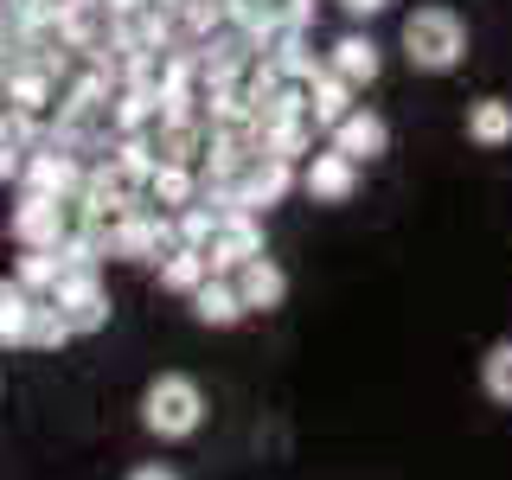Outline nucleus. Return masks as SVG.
I'll list each match as a JSON object with an SVG mask.
<instances>
[{"label":"nucleus","instance_id":"nucleus-7","mask_svg":"<svg viewBox=\"0 0 512 480\" xmlns=\"http://www.w3.org/2000/svg\"><path fill=\"white\" fill-rule=\"evenodd\" d=\"M314 0H231V26L256 32V39H269V32H288V26H308Z\"/></svg>","mask_w":512,"mask_h":480},{"label":"nucleus","instance_id":"nucleus-9","mask_svg":"<svg viewBox=\"0 0 512 480\" xmlns=\"http://www.w3.org/2000/svg\"><path fill=\"white\" fill-rule=\"evenodd\" d=\"M327 135H333V148H340L346 160H359V167L391 148V128H384V116H372V109H352V116L340 128H327Z\"/></svg>","mask_w":512,"mask_h":480},{"label":"nucleus","instance_id":"nucleus-22","mask_svg":"<svg viewBox=\"0 0 512 480\" xmlns=\"http://www.w3.org/2000/svg\"><path fill=\"white\" fill-rule=\"evenodd\" d=\"M128 480H180V474H173V468H135Z\"/></svg>","mask_w":512,"mask_h":480},{"label":"nucleus","instance_id":"nucleus-12","mask_svg":"<svg viewBox=\"0 0 512 480\" xmlns=\"http://www.w3.org/2000/svg\"><path fill=\"white\" fill-rule=\"evenodd\" d=\"M160 288H173V295H192V288H199V282H212L218 276V269H212V256H205L199 244H173L167 256H160Z\"/></svg>","mask_w":512,"mask_h":480},{"label":"nucleus","instance_id":"nucleus-15","mask_svg":"<svg viewBox=\"0 0 512 480\" xmlns=\"http://www.w3.org/2000/svg\"><path fill=\"white\" fill-rule=\"evenodd\" d=\"M468 141H480V148H506L512 141V103L506 96H480V103H468Z\"/></svg>","mask_w":512,"mask_h":480},{"label":"nucleus","instance_id":"nucleus-11","mask_svg":"<svg viewBox=\"0 0 512 480\" xmlns=\"http://www.w3.org/2000/svg\"><path fill=\"white\" fill-rule=\"evenodd\" d=\"M314 109H282V116L263 122V148H276L282 160H308L314 154Z\"/></svg>","mask_w":512,"mask_h":480},{"label":"nucleus","instance_id":"nucleus-4","mask_svg":"<svg viewBox=\"0 0 512 480\" xmlns=\"http://www.w3.org/2000/svg\"><path fill=\"white\" fill-rule=\"evenodd\" d=\"M205 256H212L218 276H231V269H244L250 256H263V231H256V212H218V224L205 231Z\"/></svg>","mask_w":512,"mask_h":480},{"label":"nucleus","instance_id":"nucleus-3","mask_svg":"<svg viewBox=\"0 0 512 480\" xmlns=\"http://www.w3.org/2000/svg\"><path fill=\"white\" fill-rule=\"evenodd\" d=\"M13 237L20 250H58L71 237V199H52V192H26L13 205Z\"/></svg>","mask_w":512,"mask_h":480},{"label":"nucleus","instance_id":"nucleus-17","mask_svg":"<svg viewBox=\"0 0 512 480\" xmlns=\"http://www.w3.org/2000/svg\"><path fill=\"white\" fill-rule=\"evenodd\" d=\"M64 340H77V333H71V320H64V308H58L52 295H39V301H32V327H26V346H32V352H58Z\"/></svg>","mask_w":512,"mask_h":480},{"label":"nucleus","instance_id":"nucleus-5","mask_svg":"<svg viewBox=\"0 0 512 480\" xmlns=\"http://www.w3.org/2000/svg\"><path fill=\"white\" fill-rule=\"evenodd\" d=\"M352 186H359V160H346L340 148L308 154V167H301V192H308L314 205H346Z\"/></svg>","mask_w":512,"mask_h":480},{"label":"nucleus","instance_id":"nucleus-13","mask_svg":"<svg viewBox=\"0 0 512 480\" xmlns=\"http://www.w3.org/2000/svg\"><path fill=\"white\" fill-rule=\"evenodd\" d=\"M378 64H384V58H378V45L365 39V32H346V39L333 45L327 71H340V77H346L352 90H365V84H372V77H378Z\"/></svg>","mask_w":512,"mask_h":480},{"label":"nucleus","instance_id":"nucleus-21","mask_svg":"<svg viewBox=\"0 0 512 480\" xmlns=\"http://www.w3.org/2000/svg\"><path fill=\"white\" fill-rule=\"evenodd\" d=\"M340 7H346V13H384L391 0H340Z\"/></svg>","mask_w":512,"mask_h":480},{"label":"nucleus","instance_id":"nucleus-2","mask_svg":"<svg viewBox=\"0 0 512 480\" xmlns=\"http://www.w3.org/2000/svg\"><path fill=\"white\" fill-rule=\"evenodd\" d=\"M461 52H468V26L448 7H416L404 20V58L416 71H455Z\"/></svg>","mask_w":512,"mask_h":480},{"label":"nucleus","instance_id":"nucleus-19","mask_svg":"<svg viewBox=\"0 0 512 480\" xmlns=\"http://www.w3.org/2000/svg\"><path fill=\"white\" fill-rule=\"evenodd\" d=\"M480 384H487L493 404H512V340H500L487 359H480Z\"/></svg>","mask_w":512,"mask_h":480},{"label":"nucleus","instance_id":"nucleus-18","mask_svg":"<svg viewBox=\"0 0 512 480\" xmlns=\"http://www.w3.org/2000/svg\"><path fill=\"white\" fill-rule=\"evenodd\" d=\"M58 276H64V256L58 250H20V288H32V295H52L58 288Z\"/></svg>","mask_w":512,"mask_h":480},{"label":"nucleus","instance_id":"nucleus-1","mask_svg":"<svg viewBox=\"0 0 512 480\" xmlns=\"http://www.w3.org/2000/svg\"><path fill=\"white\" fill-rule=\"evenodd\" d=\"M141 423H148V436H160V442L199 436V423H205V391H199L186 372H160V378L148 384V397H141Z\"/></svg>","mask_w":512,"mask_h":480},{"label":"nucleus","instance_id":"nucleus-6","mask_svg":"<svg viewBox=\"0 0 512 480\" xmlns=\"http://www.w3.org/2000/svg\"><path fill=\"white\" fill-rule=\"evenodd\" d=\"M199 199H205V173L199 167H173V160H160V167L148 173V205H154V212L180 218L186 205H199Z\"/></svg>","mask_w":512,"mask_h":480},{"label":"nucleus","instance_id":"nucleus-14","mask_svg":"<svg viewBox=\"0 0 512 480\" xmlns=\"http://www.w3.org/2000/svg\"><path fill=\"white\" fill-rule=\"evenodd\" d=\"M352 96H359V90H352L340 71H327V64H320V77H314V96H308L314 122H320V128H340V122L352 116V109H359V103H352Z\"/></svg>","mask_w":512,"mask_h":480},{"label":"nucleus","instance_id":"nucleus-23","mask_svg":"<svg viewBox=\"0 0 512 480\" xmlns=\"http://www.w3.org/2000/svg\"><path fill=\"white\" fill-rule=\"evenodd\" d=\"M141 7H160V13H173V7H180V0H141Z\"/></svg>","mask_w":512,"mask_h":480},{"label":"nucleus","instance_id":"nucleus-20","mask_svg":"<svg viewBox=\"0 0 512 480\" xmlns=\"http://www.w3.org/2000/svg\"><path fill=\"white\" fill-rule=\"evenodd\" d=\"M26 167H32V141L0 135V186H7V180H26Z\"/></svg>","mask_w":512,"mask_h":480},{"label":"nucleus","instance_id":"nucleus-24","mask_svg":"<svg viewBox=\"0 0 512 480\" xmlns=\"http://www.w3.org/2000/svg\"><path fill=\"white\" fill-rule=\"evenodd\" d=\"M116 7H128V0H116Z\"/></svg>","mask_w":512,"mask_h":480},{"label":"nucleus","instance_id":"nucleus-10","mask_svg":"<svg viewBox=\"0 0 512 480\" xmlns=\"http://www.w3.org/2000/svg\"><path fill=\"white\" fill-rule=\"evenodd\" d=\"M186 301H192V320H199V327H237V320L250 314L231 276H212V282H199Z\"/></svg>","mask_w":512,"mask_h":480},{"label":"nucleus","instance_id":"nucleus-8","mask_svg":"<svg viewBox=\"0 0 512 480\" xmlns=\"http://www.w3.org/2000/svg\"><path fill=\"white\" fill-rule=\"evenodd\" d=\"M231 282H237V295H244L250 314H269V308H282V301H288V276H282L276 256H250L244 269H231Z\"/></svg>","mask_w":512,"mask_h":480},{"label":"nucleus","instance_id":"nucleus-16","mask_svg":"<svg viewBox=\"0 0 512 480\" xmlns=\"http://www.w3.org/2000/svg\"><path fill=\"white\" fill-rule=\"evenodd\" d=\"M32 288L20 282H0V352L7 346H26V327H32Z\"/></svg>","mask_w":512,"mask_h":480}]
</instances>
